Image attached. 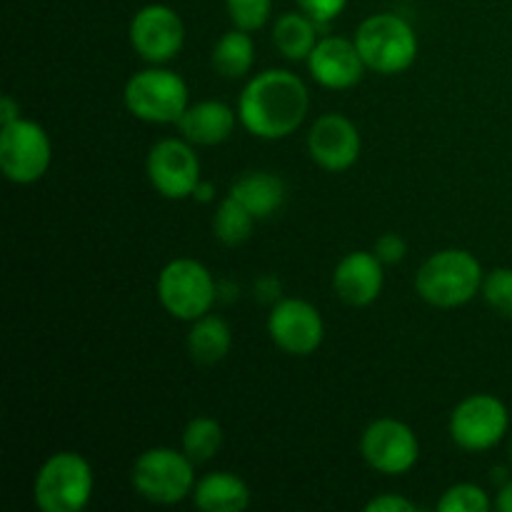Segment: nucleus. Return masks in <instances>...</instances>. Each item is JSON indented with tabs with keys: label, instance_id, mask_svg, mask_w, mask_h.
<instances>
[{
	"label": "nucleus",
	"instance_id": "29",
	"mask_svg": "<svg viewBox=\"0 0 512 512\" xmlns=\"http://www.w3.org/2000/svg\"><path fill=\"white\" fill-rule=\"evenodd\" d=\"M373 253L383 260V265H395L405 258V253H408V245H405V240L400 238L398 233H385L375 240Z\"/></svg>",
	"mask_w": 512,
	"mask_h": 512
},
{
	"label": "nucleus",
	"instance_id": "21",
	"mask_svg": "<svg viewBox=\"0 0 512 512\" xmlns=\"http://www.w3.org/2000/svg\"><path fill=\"white\" fill-rule=\"evenodd\" d=\"M318 28L310 15L285 13L273 25V43L288 60H308L313 48L318 45Z\"/></svg>",
	"mask_w": 512,
	"mask_h": 512
},
{
	"label": "nucleus",
	"instance_id": "23",
	"mask_svg": "<svg viewBox=\"0 0 512 512\" xmlns=\"http://www.w3.org/2000/svg\"><path fill=\"white\" fill-rule=\"evenodd\" d=\"M255 220L258 218L228 193L213 215V233L223 245H240L253 235Z\"/></svg>",
	"mask_w": 512,
	"mask_h": 512
},
{
	"label": "nucleus",
	"instance_id": "27",
	"mask_svg": "<svg viewBox=\"0 0 512 512\" xmlns=\"http://www.w3.org/2000/svg\"><path fill=\"white\" fill-rule=\"evenodd\" d=\"M225 5L235 28L248 33L263 28L273 13V0H225Z\"/></svg>",
	"mask_w": 512,
	"mask_h": 512
},
{
	"label": "nucleus",
	"instance_id": "12",
	"mask_svg": "<svg viewBox=\"0 0 512 512\" xmlns=\"http://www.w3.org/2000/svg\"><path fill=\"white\" fill-rule=\"evenodd\" d=\"M150 185L168 200L193 198L200 178V158L193 143L180 138H165L148 153Z\"/></svg>",
	"mask_w": 512,
	"mask_h": 512
},
{
	"label": "nucleus",
	"instance_id": "19",
	"mask_svg": "<svg viewBox=\"0 0 512 512\" xmlns=\"http://www.w3.org/2000/svg\"><path fill=\"white\" fill-rule=\"evenodd\" d=\"M193 503L203 512H243L250 505V488L233 473H210L195 485Z\"/></svg>",
	"mask_w": 512,
	"mask_h": 512
},
{
	"label": "nucleus",
	"instance_id": "30",
	"mask_svg": "<svg viewBox=\"0 0 512 512\" xmlns=\"http://www.w3.org/2000/svg\"><path fill=\"white\" fill-rule=\"evenodd\" d=\"M415 503L403 495H378L365 505V512H415Z\"/></svg>",
	"mask_w": 512,
	"mask_h": 512
},
{
	"label": "nucleus",
	"instance_id": "9",
	"mask_svg": "<svg viewBox=\"0 0 512 512\" xmlns=\"http://www.w3.org/2000/svg\"><path fill=\"white\" fill-rule=\"evenodd\" d=\"M510 413L495 395L478 393L465 398L450 415V438L468 453H485L505 438Z\"/></svg>",
	"mask_w": 512,
	"mask_h": 512
},
{
	"label": "nucleus",
	"instance_id": "18",
	"mask_svg": "<svg viewBox=\"0 0 512 512\" xmlns=\"http://www.w3.org/2000/svg\"><path fill=\"white\" fill-rule=\"evenodd\" d=\"M230 195L238 203H243L255 218L265 220L283 208L288 188H285V183L275 173H268V170H248V173H243L235 180L233 188H230Z\"/></svg>",
	"mask_w": 512,
	"mask_h": 512
},
{
	"label": "nucleus",
	"instance_id": "25",
	"mask_svg": "<svg viewBox=\"0 0 512 512\" xmlns=\"http://www.w3.org/2000/svg\"><path fill=\"white\" fill-rule=\"evenodd\" d=\"M493 508L488 493L475 483H458L438 500V512H488Z\"/></svg>",
	"mask_w": 512,
	"mask_h": 512
},
{
	"label": "nucleus",
	"instance_id": "34",
	"mask_svg": "<svg viewBox=\"0 0 512 512\" xmlns=\"http://www.w3.org/2000/svg\"><path fill=\"white\" fill-rule=\"evenodd\" d=\"M510 460H512V445H510Z\"/></svg>",
	"mask_w": 512,
	"mask_h": 512
},
{
	"label": "nucleus",
	"instance_id": "15",
	"mask_svg": "<svg viewBox=\"0 0 512 512\" xmlns=\"http://www.w3.org/2000/svg\"><path fill=\"white\" fill-rule=\"evenodd\" d=\"M308 68L310 75L323 88L348 90L363 80L368 65H365L355 40L340 38V35H325L310 53Z\"/></svg>",
	"mask_w": 512,
	"mask_h": 512
},
{
	"label": "nucleus",
	"instance_id": "3",
	"mask_svg": "<svg viewBox=\"0 0 512 512\" xmlns=\"http://www.w3.org/2000/svg\"><path fill=\"white\" fill-rule=\"evenodd\" d=\"M93 488L95 478L88 460L73 450H63L50 455L35 475V508L43 512H80L88 508Z\"/></svg>",
	"mask_w": 512,
	"mask_h": 512
},
{
	"label": "nucleus",
	"instance_id": "11",
	"mask_svg": "<svg viewBox=\"0 0 512 512\" xmlns=\"http://www.w3.org/2000/svg\"><path fill=\"white\" fill-rule=\"evenodd\" d=\"M130 45L148 63H168L183 50L185 23L178 10L163 3L140 8L130 20Z\"/></svg>",
	"mask_w": 512,
	"mask_h": 512
},
{
	"label": "nucleus",
	"instance_id": "13",
	"mask_svg": "<svg viewBox=\"0 0 512 512\" xmlns=\"http://www.w3.org/2000/svg\"><path fill=\"white\" fill-rule=\"evenodd\" d=\"M268 333L283 353L305 358L323 345L325 323L315 305L300 298L278 300L270 310Z\"/></svg>",
	"mask_w": 512,
	"mask_h": 512
},
{
	"label": "nucleus",
	"instance_id": "2",
	"mask_svg": "<svg viewBox=\"0 0 512 512\" xmlns=\"http://www.w3.org/2000/svg\"><path fill=\"white\" fill-rule=\"evenodd\" d=\"M483 265L468 250L448 248L430 255L415 275V290L435 308H460L483 288Z\"/></svg>",
	"mask_w": 512,
	"mask_h": 512
},
{
	"label": "nucleus",
	"instance_id": "17",
	"mask_svg": "<svg viewBox=\"0 0 512 512\" xmlns=\"http://www.w3.org/2000/svg\"><path fill=\"white\" fill-rule=\"evenodd\" d=\"M238 113L220 100H203L188 105L180 118V133L193 145H220L233 135Z\"/></svg>",
	"mask_w": 512,
	"mask_h": 512
},
{
	"label": "nucleus",
	"instance_id": "32",
	"mask_svg": "<svg viewBox=\"0 0 512 512\" xmlns=\"http://www.w3.org/2000/svg\"><path fill=\"white\" fill-rule=\"evenodd\" d=\"M495 505H498L500 512H512V480H510V483H505L503 488H500Z\"/></svg>",
	"mask_w": 512,
	"mask_h": 512
},
{
	"label": "nucleus",
	"instance_id": "26",
	"mask_svg": "<svg viewBox=\"0 0 512 512\" xmlns=\"http://www.w3.org/2000/svg\"><path fill=\"white\" fill-rule=\"evenodd\" d=\"M480 293L495 313L512 318V268H495L485 273Z\"/></svg>",
	"mask_w": 512,
	"mask_h": 512
},
{
	"label": "nucleus",
	"instance_id": "8",
	"mask_svg": "<svg viewBox=\"0 0 512 512\" xmlns=\"http://www.w3.org/2000/svg\"><path fill=\"white\" fill-rule=\"evenodd\" d=\"M53 145L43 125L18 118L0 130V170L15 185L38 183L50 168Z\"/></svg>",
	"mask_w": 512,
	"mask_h": 512
},
{
	"label": "nucleus",
	"instance_id": "33",
	"mask_svg": "<svg viewBox=\"0 0 512 512\" xmlns=\"http://www.w3.org/2000/svg\"><path fill=\"white\" fill-rule=\"evenodd\" d=\"M193 198L198 200V203H210V200L215 198L213 183H208V180H200L198 188H195V193H193Z\"/></svg>",
	"mask_w": 512,
	"mask_h": 512
},
{
	"label": "nucleus",
	"instance_id": "24",
	"mask_svg": "<svg viewBox=\"0 0 512 512\" xmlns=\"http://www.w3.org/2000/svg\"><path fill=\"white\" fill-rule=\"evenodd\" d=\"M220 445H223V428L218 420L213 418H193L183 430V453L198 463H208L218 455Z\"/></svg>",
	"mask_w": 512,
	"mask_h": 512
},
{
	"label": "nucleus",
	"instance_id": "28",
	"mask_svg": "<svg viewBox=\"0 0 512 512\" xmlns=\"http://www.w3.org/2000/svg\"><path fill=\"white\" fill-rule=\"evenodd\" d=\"M295 3H298V8L303 10L305 15H310L315 23L328 25L343 13L348 0H295Z\"/></svg>",
	"mask_w": 512,
	"mask_h": 512
},
{
	"label": "nucleus",
	"instance_id": "31",
	"mask_svg": "<svg viewBox=\"0 0 512 512\" xmlns=\"http://www.w3.org/2000/svg\"><path fill=\"white\" fill-rule=\"evenodd\" d=\"M20 118V103H15L10 95H3V103H0V123L8 125L15 123Z\"/></svg>",
	"mask_w": 512,
	"mask_h": 512
},
{
	"label": "nucleus",
	"instance_id": "4",
	"mask_svg": "<svg viewBox=\"0 0 512 512\" xmlns=\"http://www.w3.org/2000/svg\"><path fill=\"white\" fill-rule=\"evenodd\" d=\"M353 40L368 70L380 75L405 73L418 58V35L413 25L395 13H375L365 18Z\"/></svg>",
	"mask_w": 512,
	"mask_h": 512
},
{
	"label": "nucleus",
	"instance_id": "22",
	"mask_svg": "<svg viewBox=\"0 0 512 512\" xmlns=\"http://www.w3.org/2000/svg\"><path fill=\"white\" fill-rule=\"evenodd\" d=\"M255 63V43L248 30H230L215 43L213 48V68L223 78L238 80L253 70Z\"/></svg>",
	"mask_w": 512,
	"mask_h": 512
},
{
	"label": "nucleus",
	"instance_id": "10",
	"mask_svg": "<svg viewBox=\"0 0 512 512\" xmlns=\"http://www.w3.org/2000/svg\"><path fill=\"white\" fill-rule=\"evenodd\" d=\"M365 463L383 475H405L418 465L420 443L413 428L395 418H380L360 438Z\"/></svg>",
	"mask_w": 512,
	"mask_h": 512
},
{
	"label": "nucleus",
	"instance_id": "7",
	"mask_svg": "<svg viewBox=\"0 0 512 512\" xmlns=\"http://www.w3.org/2000/svg\"><path fill=\"white\" fill-rule=\"evenodd\" d=\"M125 108L145 123H180L188 110V85L178 73L148 68L125 83Z\"/></svg>",
	"mask_w": 512,
	"mask_h": 512
},
{
	"label": "nucleus",
	"instance_id": "1",
	"mask_svg": "<svg viewBox=\"0 0 512 512\" xmlns=\"http://www.w3.org/2000/svg\"><path fill=\"white\" fill-rule=\"evenodd\" d=\"M310 108V93L290 70L270 68L248 80L238 100V118L250 135L280 140L303 125Z\"/></svg>",
	"mask_w": 512,
	"mask_h": 512
},
{
	"label": "nucleus",
	"instance_id": "5",
	"mask_svg": "<svg viewBox=\"0 0 512 512\" xmlns=\"http://www.w3.org/2000/svg\"><path fill=\"white\" fill-rule=\"evenodd\" d=\"M133 488L140 498L155 505H175L190 498L198 485L195 463L175 448H150L133 463Z\"/></svg>",
	"mask_w": 512,
	"mask_h": 512
},
{
	"label": "nucleus",
	"instance_id": "14",
	"mask_svg": "<svg viewBox=\"0 0 512 512\" xmlns=\"http://www.w3.org/2000/svg\"><path fill=\"white\" fill-rule=\"evenodd\" d=\"M360 140L358 128L350 118L340 113H328L313 123L308 133V153L328 173H343L353 168L360 158Z\"/></svg>",
	"mask_w": 512,
	"mask_h": 512
},
{
	"label": "nucleus",
	"instance_id": "16",
	"mask_svg": "<svg viewBox=\"0 0 512 512\" xmlns=\"http://www.w3.org/2000/svg\"><path fill=\"white\" fill-rule=\"evenodd\" d=\"M383 260L368 250H355L348 253L333 273V288L343 303L353 308H365L375 303L383 293Z\"/></svg>",
	"mask_w": 512,
	"mask_h": 512
},
{
	"label": "nucleus",
	"instance_id": "6",
	"mask_svg": "<svg viewBox=\"0 0 512 512\" xmlns=\"http://www.w3.org/2000/svg\"><path fill=\"white\" fill-rule=\"evenodd\" d=\"M215 280L210 270L200 260L178 258L170 260L158 278V300L175 320H193L203 318L210 313L215 303Z\"/></svg>",
	"mask_w": 512,
	"mask_h": 512
},
{
	"label": "nucleus",
	"instance_id": "20",
	"mask_svg": "<svg viewBox=\"0 0 512 512\" xmlns=\"http://www.w3.org/2000/svg\"><path fill=\"white\" fill-rule=\"evenodd\" d=\"M233 330L218 315H203L193 320L188 333V353L198 365H215L230 353Z\"/></svg>",
	"mask_w": 512,
	"mask_h": 512
}]
</instances>
